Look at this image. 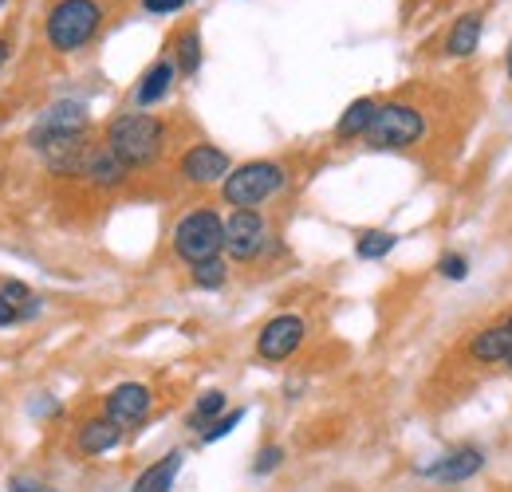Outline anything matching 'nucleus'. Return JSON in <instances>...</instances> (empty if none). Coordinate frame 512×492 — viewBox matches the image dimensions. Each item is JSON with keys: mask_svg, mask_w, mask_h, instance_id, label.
<instances>
[{"mask_svg": "<svg viewBox=\"0 0 512 492\" xmlns=\"http://www.w3.org/2000/svg\"><path fill=\"white\" fill-rule=\"evenodd\" d=\"M107 146L123 158V166L134 170V166H150L158 162L162 146H166V126L158 123L154 115H119L115 123L107 126Z\"/></svg>", "mask_w": 512, "mask_h": 492, "instance_id": "1", "label": "nucleus"}, {"mask_svg": "<svg viewBox=\"0 0 512 492\" xmlns=\"http://www.w3.org/2000/svg\"><path fill=\"white\" fill-rule=\"evenodd\" d=\"M103 24V8L95 0H60L48 12V40L56 52H79L83 44L95 40Z\"/></svg>", "mask_w": 512, "mask_h": 492, "instance_id": "2", "label": "nucleus"}, {"mask_svg": "<svg viewBox=\"0 0 512 492\" xmlns=\"http://www.w3.org/2000/svg\"><path fill=\"white\" fill-rule=\"evenodd\" d=\"M284 182H288L284 166H276V162H245V166H237V170L221 182V193H225V201H229L233 209H256V205H264L272 193H280Z\"/></svg>", "mask_w": 512, "mask_h": 492, "instance_id": "3", "label": "nucleus"}, {"mask_svg": "<svg viewBox=\"0 0 512 492\" xmlns=\"http://www.w3.org/2000/svg\"><path fill=\"white\" fill-rule=\"evenodd\" d=\"M225 248V221L213 213V209H193L178 221L174 229V252L190 264H201V260H213L221 256Z\"/></svg>", "mask_w": 512, "mask_h": 492, "instance_id": "4", "label": "nucleus"}, {"mask_svg": "<svg viewBox=\"0 0 512 492\" xmlns=\"http://www.w3.org/2000/svg\"><path fill=\"white\" fill-rule=\"evenodd\" d=\"M426 134V119L406 107V103H386L375 111V119L367 126V146L371 150H402V146H414L418 138Z\"/></svg>", "mask_w": 512, "mask_h": 492, "instance_id": "5", "label": "nucleus"}, {"mask_svg": "<svg viewBox=\"0 0 512 492\" xmlns=\"http://www.w3.org/2000/svg\"><path fill=\"white\" fill-rule=\"evenodd\" d=\"M304 335H308V323H304L300 315H276V319H268L264 331L256 335V355L268 359V363H284L288 355L300 351Z\"/></svg>", "mask_w": 512, "mask_h": 492, "instance_id": "6", "label": "nucleus"}, {"mask_svg": "<svg viewBox=\"0 0 512 492\" xmlns=\"http://www.w3.org/2000/svg\"><path fill=\"white\" fill-rule=\"evenodd\" d=\"M264 241H268V229H264V217L256 209H237L225 221V252L233 260H253V256H260Z\"/></svg>", "mask_w": 512, "mask_h": 492, "instance_id": "7", "label": "nucleus"}, {"mask_svg": "<svg viewBox=\"0 0 512 492\" xmlns=\"http://www.w3.org/2000/svg\"><path fill=\"white\" fill-rule=\"evenodd\" d=\"M107 414V422H115L119 430H127V426H138L146 414H150V390L142 386V382H123V386H115L111 394H107V406H103Z\"/></svg>", "mask_w": 512, "mask_h": 492, "instance_id": "8", "label": "nucleus"}, {"mask_svg": "<svg viewBox=\"0 0 512 492\" xmlns=\"http://www.w3.org/2000/svg\"><path fill=\"white\" fill-rule=\"evenodd\" d=\"M182 178L190 185H213V182H225L229 178V154L209 146V142H197L186 150L182 158Z\"/></svg>", "mask_w": 512, "mask_h": 492, "instance_id": "9", "label": "nucleus"}, {"mask_svg": "<svg viewBox=\"0 0 512 492\" xmlns=\"http://www.w3.org/2000/svg\"><path fill=\"white\" fill-rule=\"evenodd\" d=\"M481 465H485V453H481V449H473V445H461V449H453V453H446V457H438L434 465H426V469H422V477L442 481V485H461V481L477 477V473H481Z\"/></svg>", "mask_w": 512, "mask_h": 492, "instance_id": "10", "label": "nucleus"}, {"mask_svg": "<svg viewBox=\"0 0 512 492\" xmlns=\"http://www.w3.org/2000/svg\"><path fill=\"white\" fill-rule=\"evenodd\" d=\"M87 107L83 103H75V99H60V103H52L44 115H40V123L32 126V134H28V142L32 138H52V134H87Z\"/></svg>", "mask_w": 512, "mask_h": 492, "instance_id": "11", "label": "nucleus"}, {"mask_svg": "<svg viewBox=\"0 0 512 492\" xmlns=\"http://www.w3.org/2000/svg\"><path fill=\"white\" fill-rule=\"evenodd\" d=\"M79 174H83V178H91L95 185H123L127 182V166H123V158H119L111 146H87Z\"/></svg>", "mask_w": 512, "mask_h": 492, "instance_id": "12", "label": "nucleus"}, {"mask_svg": "<svg viewBox=\"0 0 512 492\" xmlns=\"http://www.w3.org/2000/svg\"><path fill=\"white\" fill-rule=\"evenodd\" d=\"M469 355H473L477 363H509L512 359V327L509 323H501V327H485V331H477L473 343H469Z\"/></svg>", "mask_w": 512, "mask_h": 492, "instance_id": "13", "label": "nucleus"}, {"mask_svg": "<svg viewBox=\"0 0 512 492\" xmlns=\"http://www.w3.org/2000/svg\"><path fill=\"white\" fill-rule=\"evenodd\" d=\"M119 441H123V430H119L115 422H107V418L83 422V426H79V437H75V445H79L83 457H103V453H111Z\"/></svg>", "mask_w": 512, "mask_h": 492, "instance_id": "14", "label": "nucleus"}, {"mask_svg": "<svg viewBox=\"0 0 512 492\" xmlns=\"http://www.w3.org/2000/svg\"><path fill=\"white\" fill-rule=\"evenodd\" d=\"M174 79H178L174 60H158L146 75H142V83H138V91H134V103H138V107H154V103H162V99L170 95Z\"/></svg>", "mask_w": 512, "mask_h": 492, "instance_id": "15", "label": "nucleus"}, {"mask_svg": "<svg viewBox=\"0 0 512 492\" xmlns=\"http://www.w3.org/2000/svg\"><path fill=\"white\" fill-rule=\"evenodd\" d=\"M182 453L174 449V453H166L162 461H154L150 469H142L138 473V481L130 485V492H170L174 489V481H178V473H182Z\"/></svg>", "mask_w": 512, "mask_h": 492, "instance_id": "16", "label": "nucleus"}, {"mask_svg": "<svg viewBox=\"0 0 512 492\" xmlns=\"http://www.w3.org/2000/svg\"><path fill=\"white\" fill-rule=\"evenodd\" d=\"M477 44H481V16H477V12H465V16L453 24V32H449L446 52L461 60V56H473Z\"/></svg>", "mask_w": 512, "mask_h": 492, "instance_id": "17", "label": "nucleus"}, {"mask_svg": "<svg viewBox=\"0 0 512 492\" xmlns=\"http://www.w3.org/2000/svg\"><path fill=\"white\" fill-rule=\"evenodd\" d=\"M375 111H379L375 99H355V103L343 111V119L335 123V134H339V138H359V134H367V126H371V119H375Z\"/></svg>", "mask_w": 512, "mask_h": 492, "instance_id": "18", "label": "nucleus"}, {"mask_svg": "<svg viewBox=\"0 0 512 492\" xmlns=\"http://www.w3.org/2000/svg\"><path fill=\"white\" fill-rule=\"evenodd\" d=\"M174 67L182 71V75H193L197 67H201V36H197V28H186L182 36H178V60Z\"/></svg>", "mask_w": 512, "mask_h": 492, "instance_id": "19", "label": "nucleus"}, {"mask_svg": "<svg viewBox=\"0 0 512 492\" xmlns=\"http://www.w3.org/2000/svg\"><path fill=\"white\" fill-rule=\"evenodd\" d=\"M394 245H398V237H394V233H386V229H371V233H363V237L355 241V252H359L363 260H383Z\"/></svg>", "mask_w": 512, "mask_h": 492, "instance_id": "20", "label": "nucleus"}, {"mask_svg": "<svg viewBox=\"0 0 512 492\" xmlns=\"http://www.w3.org/2000/svg\"><path fill=\"white\" fill-rule=\"evenodd\" d=\"M217 414H225V394H221V390H205V394L197 398V406H193L190 426H193V430L213 426V418H217Z\"/></svg>", "mask_w": 512, "mask_h": 492, "instance_id": "21", "label": "nucleus"}, {"mask_svg": "<svg viewBox=\"0 0 512 492\" xmlns=\"http://www.w3.org/2000/svg\"><path fill=\"white\" fill-rule=\"evenodd\" d=\"M225 276H229V268H225V260L221 256H213V260H201V264H193V284L197 288H221L225 284Z\"/></svg>", "mask_w": 512, "mask_h": 492, "instance_id": "22", "label": "nucleus"}, {"mask_svg": "<svg viewBox=\"0 0 512 492\" xmlns=\"http://www.w3.org/2000/svg\"><path fill=\"white\" fill-rule=\"evenodd\" d=\"M245 422V410H233V414H225V418H217L209 430L201 433V441H221V437H229V433L237 430Z\"/></svg>", "mask_w": 512, "mask_h": 492, "instance_id": "23", "label": "nucleus"}, {"mask_svg": "<svg viewBox=\"0 0 512 492\" xmlns=\"http://www.w3.org/2000/svg\"><path fill=\"white\" fill-rule=\"evenodd\" d=\"M438 272H442L446 280H465V276H469V260H465L461 252H446V256L438 260Z\"/></svg>", "mask_w": 512, "mask_h": 492, "instance_id": "24", "label": "nucleus"}, {"mask_svg": "<svg viewBox=\"0 0 512 492\" xmlns=\"http://www.w3.org/2000/svg\"><path fill=\"white\" fill-rule=\"evenodd\" d=\"M280 461H284V449H280V445H268V449H260V453H256L253 473L256 477H264V473H272Z\"/></svg>", "mask_w": 512, "mask_h": 492, "instance_id": "25", "label": "nucleus"}, {"mask_svg": "<svg viewBox=\"0 0 512 492\" xmlns=\"http://www.w3.org/2000/svg\"><path fill=\"white\" fill-rule=\"evenodd\" d=\"M142 8L154 12V16H170V12H182L186 0H142Z\"/></svg>", "mask_w": 512, "mask_h": 492, "instance_id": "26", "label": "nucleus"}, {"mask_svg": "<svg viewBox=\"0 0 512 492\" xmlns=\"http://www.w3.org/2000/svg\"><path fill=\"white\" fill-rule=\"evenodd\" d=\"M16 323H24V308H16L12 300L0 296V327H16Z\"/></svg>", "mask_w": 512, "mask_h": 492, "instance_id": "27", "label": "nucleus"}, {"mask_svg": "<svg viewBox=\"0 0 512 492\" xmlns=\"http://www.w3.org/2000/svg\"><path fill=\"white\" fill-rule=\"evenodd\" d=\"M8 492H56V489H44V485H36V481H24V477H16Z\"/></svg>", "mask_w": 512, "mask_h": 492, "instance_id": "28", "label": "nucleus"}, {"mask_svg": "<svg viewBox=\"0 0 512 492\" xmlns=\"http://www.w3.org/2000/svg\"><path fill=\"white\" fill-rule=\"evenodd\" d=\"M4 60H8V44L0 40V67H4Z\"/></svg>", "mask_w": 512, "mask_h": 492, "instance_id": "29", "label": "nucleus"}, {"mask_svg": "<svg viewBox=\"0 0 512 492\" xmlns=\"http://www.w3.org/2000/svg\"><path fill=\"white\" fill-rule=\"evenodd\" d=\"M509 75H512V44H509Z\"/></svg>", "mask_w": 512, "mask_h": 492, "instance_id": "30", "label": "nucleus"}, {"mask_svg": "<svg viewBox=\"0 0 512 492\" xmlns=\"http://www.w3.org/2000/svg\"><path fill=\"white\" fill-rule=\"evenodd\" d=\"M505 323H509V327H512V315H509V319H505Z\"/></svg>", "mask_w": 512, "mask_h": 492, "instance_id": "31", "label": "nucleus"}, {"mask_svg": "<svg viewBox=\"0 0 512 492\" xmlns=\"http://www.w3.org/2000/svg\"><path fill=\"white\" fill-rule=\"evenodd\" d=\"M509 367H512V359H509Z\"/></svg>", "mask_w": 512, "mask_h": 492, "instance_id": "32", "label": "nucleus"}, {"mask_svg": "<svg viewBox=\"0 0 512 492\" xmlns=\"http://www.w3.org/2000/svg\"><path fill=\"white\" fill-rule=\"evenodd\" d=\"M0 4H4V0H0Z\"/></svg>", "mask_w": 512, "mask_h": 492, "instance_id": "33", "label": "nucleus"}]
</instances>
